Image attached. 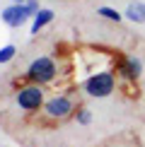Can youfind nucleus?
Wrapping results in <instances>:
<instances>
[{
  "instance_id": "obj_1",
  "label": "nucleus",
  "mask_w": 145,
  "mask_h": 147,
  "mask_svg": "<svg viewBox=\"0 0 145 147\" xmlns=\"http://www.w3.org/2000/svg\"><path fill=\"white\" fill-rule=\"evenodd\" d=\"M82 89L87 96L92 99H104V96L114 94L116 89V77H114V70L106 68V70H97V72H89L82 82Z\"/></svg>"
},
{
  "instance_id": "obj_2",
  "label": "nucleus",
  "mask_w": 145,
  "mask_h": 147,
  "mask_svg": "<svg viewBox=\"0 0 145 147\" xmlns=\"http://www.w3.org/2000/svg\"><path fill=\"white\" fill-rule=\"evenodd\" d=\"M24 77H27L29 82H34V84H41V87L48 84V82H53V80L58 77V63H56V58H51V56L34 58L32 63L27 65Z\"/></svg>"
},
{
  "instance_id": "obj_3",
  "label": "nucleus",
  "mask_w": 145,
  "mask_h": 147,
  "mask_svg": "<svg viewBox=\"0 0 145 147\" xmlns=\"http://www.w3.org/2000/svg\"><path fill=\"white\" fill-rule=\"evenodd\" d=\"M46 92L41 84H34V82H29V84H24V87H20L15 92V104L22 109V111H39V109H44V104H46Z\"/></svg>"
},
{
  "instance_id": "obj_4",
  "label": "nucleus",
  "mask_w": 145,
  "mask_h": 147,
  "mask_svg": "<svg viewBox=\"0 0 145 147\" xmlns=\"http://www.w3.org/2000/svg\"><path fill=\"white\" fill-rule=\"evenodd\" d=\"M41 111L51 121H65L70 116H75V99L68 94H53L51 99H46Z\"/></svg>"
},
{
  "instance_id": "obj_5",
  "label": "nucleus",
  "mask_w": 145,
  "mask_h": 147,
  "mask_svg": "<svg viewBox=\"0 0 145 147\" xmlns=\"http://www.w3.org/2000/svg\"><path fill=\"white\" fill-rule=\"evenodd\" d=\"M0 20L7 24L10 29H17V27H22V24H27L29 20H34V15L29 12V7L24 3H10L7 7L0 12Z\"/></svg>"
},
{
  "instance_id": "obj_6",
  "label": "nucleus",
  "mask_w": 145,
  "mask_h": 147,
  "mask_svg": "<svg viewBox=\"0 0 145 147\" xmlns=\"http://www.w3.org/2000/svg\"><path fill=\"white\" fill-rule=\"evenodd\" d=\"M116 72L126 82H138V77L143 75V60L138 56H123L116 63Z\"/></svg>"
},
{
  "instance_id": "obj_7",
  "label": "nucleus",
  "mask_w": 145,
  "mask_h": 147,
  "mask_svg": "<svg viewBox=\"0 0 145 147\" xmlns=\"http://www.w3.org/2000/svg\"><path fill=\"white\" fill-rule=\"evenodd\" d=\"M123 17L133 24H145V3H140V0L128 3L126 10H123Z\"/></svg>"
},
{
  "instance_id": "obj_8",
  "label": "nucleus",
  "mask_w": 145,
  "mask_h": 147,
  "mask_svg": "<svg viewBox=\"0 0 145 147\" xmlns=\"http://www.w3.org/2000/svg\"><path fill=\"white\" fill-rule=\"evenodd\" d=\"M53 17H56V15H53V10L41 7V10L34 15V20H32V34H39L44 27H48V24L53 22Z\"/></svg>"
},
{
  "instance_id": "obj_9",
  "label": "nucleus",
  "mask_w": 145,
  "mask_h": 147,
  "mask_svg": "<svg viewBox=\"0 0 145 147\" xmlns=\"http://www.w3.org/2000/svg\"><path fill=\"white\" fill-rule=\"evenodd\" d=\"M97 15H99V17H104V20H109V22H116V24L126 20V17H123V12H119V10H114V7H106V5L97 10Z\"/></svg>"
},
{
  "instance_id": "obj_10",
  "label": "nucleus",
  "mask_w": 145,
  "mask_h": 147,
  "mask_svg": "<svg viewBox=\"0 0 145 147\" xmlns=\"http://www.w3.org/2000/svg\"><path fill=\"white\" fill-rule=\"evenodd\" d=\"M17 56V48L12 46V44H7V46H3L0 48V65H5V63H10L12 58Z\"/></svg>"
},
{
  "instance_id": "obj_11",
  "label": "nucleus",
  "mask_w": 145,
  "mask_h": 147,
  "mask_svg": "<svg viewBox=\"0 0 145 147\" xmlns=\"http://www.w3.org/2000/svg\"><path fill=\"white\" fill-rule=\"evenodd\" d=\"M75 121L80 125H89L92 123V111H89V109H77L75 111Z\"/></svg>"
},
{
  "instance_id": "obj_12",
  "label": "nucleus",
  "mask_w": 145,
  "mask_h": 147,
  "mask_svg": "<svg viewBox=\"0 0 145 147\" xmlns=\"http://www.w3.org/2000/svg\"><path fill=\"white\" fill-rule=\"evenodd\" d=\"M29 7V12H32V15H36V12H39L41 7H39V0H27V3H24Z\"/></svg>"
},
{
  "instance_id": "obj_13",
  "label": "nucleus",
  "mask_w": 145,
  "mask_h": 147,
  "mask_svg": "<svg viewBox=\"0 0 145 147\" xmlns=\"http://www.w3.org/2000/svg\"><path fill=\"white\" fill-rule=\"evenodd\" d=\"M10 3H27V0H10Z\"/></svg>"
}]
</instances>
